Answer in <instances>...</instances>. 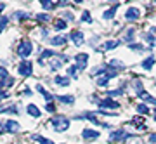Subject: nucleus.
I'll return each mask as SVG.
<instances>
[{"instance_id":"nucleus-45","label":"nucleus","mask_w":156,"mask_h":144,"mask_svg":"<svg viewBox=\"0 0 156 144\" xmlns=\"http://www.w3.org/2000/svg\"><path fill=\"white\" fill-rule=\"evenodd\" d=\"M154 120H156V117H154Z\"/></svg>"},{"instance_id":"nucleus-33","label":"nucleus","mask_w":156,"mask_h":144,"mask_svg":"<svg viewBox=\"0 0 156 144\" xmlns=\"http://www.w3.org/2000/svg\"><path fill=\"white\" fill-rule=\"evenodd\" d=\"M37 21H42V23H47L50 21V17L47 14H37Z\"/></svg>"},{"instance_id":"nucleus-21","label":"nucleus","mask_w":156,"mask_h":144,"mask_svg":"<svg viewBox=\"0 0 156 144\" xmlns=\"http://www.w3.org/2000/svg\"><path fill=\"white\" fill-rule=\"evenodd\" d=\"M54 56H56V54H54V50H44V52H42V56H40V57H38V63H40V64H44V59H45V57H54Z\"/></svg>"},{"instance_id":"nucleus-8","label":"nucleus","mask_w":156,"mask_h":144,"mask_svg":"<svg viewBox=\"0 0 156 144\" xmlns=\"http://www.w3.org/2000/svg\"><path fill=\"white\" fill-rule=\"evenodd\" d=\"M75 59H76L78 71H83L85 68H87V63H89V56H87V54H78Z\"/></svg>"},{"instance_id":"nucleus-42","label":"nucleus","mask_w":156,"mask_h":144,"mask_svg":"<svg viewBox=\"0 0 156 144\" xmlns=\"http://www.w3.org/2000/svg\"><path fill=\"white\" fill-rule=\"evenodd\" d=\"M5 97H9V92H0V99H5Z\"/></svg>"},{"instance_id":"nucleus-38","label":"nucleus","mask_w":156,"mask_h":144,"mask_svg":"<svg viewBox=\"0 0 156 144\" xmlns=\"http://www.w3.org/2000/svg\"><path fill=\"white\" fill-rule=\"evenodd\" d=\"M76 71H78L76 64H75V66H71V68H69V70H68V73H69V75H71V77H76Z\"/></svg>"},{"instance_id":"nucleus-39","label":"nucleus","mask_w":156,"mask_h":144,"mask_svg":"<svg viewBox=\"0 0 156 144\" xmlns=\"http://www.w3.org/2000/svg\"><path fill=\"white\" fill-rule=\"evenodd\" d=\"M82 21H85V23H90V21H92V17H90V14H89L87 11L83 12V17H82Z\"/></svg>"},{"instance_id":"nucleus-40","label":"nucleus","mask_w":156,"mask_h":144,"mask_svg":"<svg viewBox=\"0 0 156 144\" xmlns=\"http://www.w3.org/2000/svg\"><path fill=\"white\" fill-rule=\"evenodd\" d=\"M64 17H66V23H69V21H73V19H75V17H73V14H69V12H66V14L62 16V19H64Z\"/></svg>"},{"instance_id":"nucleus-1","label":"nucleus","mask_w":156,"mask_h":144,"mask_svg":"<svg viewBox=\"0 0 156 144\" xmlns=\"http://www.w3.org/2000/svg\"><path fill=\"white\" fill-rule=\"evenodd\" d=\"M50 125L54 127V130L57 132H64L69 128V120L66 117H61V115H56V117L50 118Z\"/></svg>"},{"instance_id":"nucleus-44","label":"nucleus","mask_w":156,"mask_h":144,"mask_svg":"<svg viewBox=\"0 0 156 144\" xmlns=\"http://www.w3.org/2000/svg\"><path fill=\"white\" fill-rule=\"evenodd\" d=\"M5 9V4H0V11H4Z\"/></svg>"},{"instance_id":"nucleus-5","label":"nucleus","mask_w":156,"mask_h":144,"mask_svg":"<svg viewBox=\"0 0 156 144\" xmlns=\"http://www.w3.org/2000/svg\"><path fill=\"white\" fill-rule=\"evenodd\" d=\"M97 104H99L101 108H102V110H118V108H120V103H118V101H113L111 97L99 101Z\"/></svg>"},{"instance_id":"nucleus-35","label":"nucleus","mask_w":156,"mask_h":144,"mask_svg":"<svg viewBox=\"0 0 156 144\" xmlns=\"http://www.w3.org/2000/svg\"><path fill=\"white\" fill-rule=\"evenodd\" d=\"M123 94V89H116V90H108V95H122Z\"/></svg>"},{"instance_id":"nucleus-15","label":"nucleus","mask_w":156,"mask_h":144,"mask_svg":"<svg viewBox=\"0 0 156 144\" xmlns=\"http://www.w3.org/2000/svg\"><path fill=\"white\" fill-rule=\"evenodd\" d=\"M108 66H111L113 70H123V68H125V64H123L122 61H120V59H116V57H115V59H111V61L108 63Z\"/></svg>"},{"instance_id":"nucleus-34","label":"nucleus","mask_w":156,"mask_h":144,"mask_svg":"<svg viewBox=\"0 0 156 144\" xmlns=\"http://www.w3.org/2000/svg\"><path fill=\"white\" fill-rule=\"evenodd\" d=\"M128 47H130L132 50H144V45H140V44H134V42H132V44L128 45Z\"/></svg>"},{"instance_id":"nucleus-3","label":"nucleus","mask_w":156,"mask_h":144,"mask_svg":"<svg viewBox=\"0 0 156 144\" xmlns=\"http://www.w3.org/2000/svg\"><path fill=\"white\" fill-rule=\"evenodd\" d=\"M31 50H33L31 42L24 40V42H21V44H19V47H17V54L21 56V57H28V56L31 54Z\"/></svg>"},{"instance_id":"nucleus-25","label":"nucleus","mask_w":156,"mask_h":144,"mask_svg":"<svg viewBox=\"0 0 156 144\" xmlns=\"http://www.w3.org/2000/svg\"><path fill=\"white\" fill-rule=\"evenodd\" d=\"M54 26H56V30H64V28L68 26V23H66V19H57L56 23H54Z\"/></svg>"},{"instance_id":"nucleus-10","label":"nucleus","mask_w":156,"mask_h":144,"mask_svg":"<svg viewBox=\"0 0 156 144\" xmlns=\"http://www.w3.org/2000/svg\"><path fill=\"white\" fill-rule=\"evenodd\" d=\"M4 127H5V130H7V132H11V134H16L17 130L21 128V125H19L17 122H14V120H7Z\"/></svg>"},{"instance_id":"nucleus-29","label":"nucleus","mask_w":156,"mask_h":144,"mask_svg":"<svg viewBox=\"0 0 156 144\" xmlns=\"http://www.w3.org/2000/svg\"><path fill=\"white\" fill-rule=\"evenodd\" d=\"M137 111H139L140 115H149V108H147V104H139L137 106Z\"/></svg>"},{"instance_id":"nucleus-32","label":"nucleus","mask_w":156,"mask_h":144,"mask_svg":"<svg viewBox=\"0 0 156 144\" xmlns=\"http://www.w3.org/2000/svg\"><path fill=\"white\" fill-rule=\"evenodd\" d=\"M7 24H9V17L2 16V17H0V33H2V31H4V28H5Z\"/></svg>"},{"instance_id":"nucleus-9","label":"nucleus","mask_w":156,"mask_h":144,"mask_svg":"<svg viewBox=\"0 0 156 144\" xmlns=\"http://www.w3.org/2000/svg\"><path fill=\"white\" fill-rule=\"evenodd\" d=\"M66 42H68L66 35H57V37L50 38V45H56V47H62V45H66Z\"/></svg>"},{"instance_id":"nucleus-27","label":"nucleus","mask_w":156,"mask_h":144,"mask_svg":"<svg viewBox=\"0 0 156 144\" xmlns=\"http://www.w3.org/2000/svg\"><path fill=\"white\" fill-rule=\"evenodd\" d=\"M40 4H42V7H44L45 11H49V9H54V7H56V4H54V2H49V0H42Z\"/></svg>"},{"instance_id":"nucleus-30","label":"nucleus","mask_w":156,"mask_h":144,"mask_svg":"<svg viewBox=\"0 0 156 144\" xmlns=\"http://www.w3.org/2000/svg\"><path fill=\"white\" fill-rule=\"evenodd\" d=\"M12 83H14V80H12L11 77L4 78V80H0V89H4V87H7V85H12Z\"/></svg>"},{"instance_id":"nucleus-28","label":"nucleus","mask_w":156,"mask_h":144,"mask_svg":"<svg viewBox=\"0 0 156 144\" xmlns=\"http://www.w3.org/2000/svg\"><path fill=\"white\" fill-rule=\"evenodd\" d=\"M144 38L147 40V44H151V47H154L156 45V38L153 37V33H144Z\"/></svg>"},{"instance_id":"nucleus-6","label":"nucleus","mask_w":156,"mask_h":144,"mask_svg":"<svg viewBox=\"0 0 156 144\" xmlns=\"http://www.w3.org/2000/svg\"><path fill=\"white\" fill-rule=\"evenodd\" d=\"M69 61V57L68 56H59V57H56V59H52L50 61V70L52 71H56V70H59V68L64 64V63H68Z\"/></svg>"},{"instance_id":"nucleus-18","label":"nucleus","mask_w":156,"mask_h":144,"mask_svg":"<svg viewBox=\"0 0 156 144\" xmlns=\"http://www.w3.org/2000/svg\"><path fill=\"white\" fill-rule=\"evenodd\" d=\"M37 90H38V92H42V94L45 95V99H47V104H52V99H54V95L49 94V92H47L44 87H42V85H37Z\"/></svg>"},{"instance_id":"nucleus-31","label":"nucleus","mask_w":156,"mask_h":144,"mask_svg":"<svg viewBox=\"0 0 156 144\" xmlns=\"http://www.w3.org/2000/svg\"><path fill=\"white\" fill-rule=\"evenodd\" d=\"M108 83H109V78H106V77L97 78V85L99 87H108Z\"/></svg>"},{"instance_id":"nucleus-26","label":"nucleus","mask_w":156,"mask_h":144,"mask_svg":"<svg viewBox=\"0 0 156 144\" xmlns=\"http://www.w3.org/2000/svg\"><path fill=\"white\" fill-rule=\"evenodd\" d=\"M140 97L144 99L146 104H147V103H149V104H156V99H154V97H153V95H149V94H146V92H144L142 95H140Z\"/></svg>"},{"instance_id":"nucleus-23","label":"nucleus","mask_w":156,"mask_h":144,"mask_svg":"<svg viewBox=\"0 0 156 144\" xmlns=\"http://www.w3.org/2000/svg\"><path fill=\"white\" fill-rule=\"evenodd\" d=\"M31 139H33V141H37V142H40V144H54L52 141L42 137V135H37V134H35V135H31Z\"/></svg>"},{"instance_id":"nucleus-12","label":"nucleus","mask_w":156,"mask_h":144,"mask_svg":"<svg viewBox=\"0 0 156 144\" xmlns=\"http://www.w3.org/2000/svg\"><path fill=\"white\" fill-rule=\"evenodd\" d=\"M118 7H120V4H115L113 7H109L108 11H104L102 17H104V19H113V17H115V14H116V11H118Z\"/></svg>"},{"instance_id":"nucleus-20","label":"nucleus","mask_w":156,"mask_h":144,"mask_svg":"<svg viewBox=\"0 0 156 144\" xmlns=\"http://www.w3.org/2000/svg\"><path fill=\"white\" fill-rule=\"evenodd\" d=\"M54 82H56L57 85H61V87H68V85H69V78L68 77H56Z\"/></svg>"},{"instance_id":"nucleus-24","label":"nucleus","mask_w":156,"mask_h":144,"mask_svg":"<svg viewBox=\"0 0 156 144\" xmlns=\"http://www.w3.org/2000/svg\"><path fill=\"white\" fill-rule=\"evenodd\" d=\"M153 64H154V57H153V56H151V57H147L146 61H142V68H144V70H151V68H153Z\"/></svg>"},{"instance_id":"nucleus-37","label":"nucleus","mask_w":156,"mask_h":144,"mask_svg":"<svg viewBox=\"0 0 156 144\" xmlns=\"http://www.w3.org/2000/svg\"><path fill=\"white\" fill-rule=\"evenodd\" d=\"M0 78H2V80H4V78H9L7 70H5V68H2V66H0Z\"/></svg>"},{"instance_id":"nucleus-17","label":"nucleus","mask_w":156,"mask_h":144,"mask_svg":"<svg viewBox=\"0 0 156 144\" xmlns=\"http://www.w3.org/2000/svg\"><path fill=\"white\" fill-rule=\"evenodd\" d=\"M56 99H59L62 104H68V106H71L75 103V97L73 95H56Z\"/></svg>"},{"instance_id":"nucleus-19","label":"nucleus","mask_w":156,"mask_h":144,"mask_svg":"<svg viewBox=\"0 0 156 144\" xmlns=\"http://www.w3.org/2000/svg\"><path fill=\"white\" fill-rule=\"evenodd\" d=\"M134 90H135V94H137V95H142V94H144V89H142V82H140L139 78H137V80H134Z\"/></svg>"},{"instance_id":"nucleus-36","label":"nucleus","mask_w":156,"mask_h":144,"mask_svg":"<svg viewBox=\"0 0 156 144\" xmlns=\"http://www.w3.org/2000/svg\"><path fill=\"white\" fill-rule=\"evenodd\" d=\"M0 111H7V113L11 111V113H14V115H16V113H17V108H16V106H9V108H2Z\"/></svg>"},{"instance_id":"nucleus-7","label":"nucleus","mask_w":156,"mask_h":144,"mask_svg":"<svg viewBox=\"0 0 156 144\" xmlns=\"http://www.w3.org/2000/svg\"><path fill=\"white\" fill-rule=\"evenodd\" d=\"M140 17V11L137 7H128L127 12H125V19L127 21H137Z\"/></svg>"},{"instance_id":"nucleus-2","label":"nucleus","mask_w":156,"mask_h":144,"mask_svg":"<svg viewBox=\"0 0 156 144\" xmlns=\"http://www.w3.org/2000/svg\"><path fill=\"white\" fill-rule=\"evenodd\" d=\"M132 137V134L125 132L123 128H120V130H116V132H113L111 135H109V142H116V141H120V142H123V141H127V139Z\"/></svg>"},{"instance_id":"nucleus-16","label":"nucleus","mask_w":156,"mask_h":144,"mask_svg":"<svg viewBox=\"0 0 156 144\" xmlns=\"http://www.w3.org/2000/svg\"><path fill=\"white\" fill-rule=\"evenodd\" d=\"M26 111H28L30 117H33V118H38V117H40V110H38V108H37L35 104H28Z\"/></svg>"},{"instance_id":"nucleus-43","label":"nucleus","mask_w":156,"mask_h":144,"mask_svg":"<svg viewBox=\"0 0 156 144\" xmlns=\"http://www.w3.org/2000/svg\"><path fill=\"white\" fill-rule=\"evenodd\" d=\"M47 111H54V104H47Z\"/></svg>"},{"instance_id":"nucleus-4","label":"nucleus","mask_w":156,"mask_h":144,"mask_svg":"<svg viewBox=\"0 0 156 144\" xmlns=\"http://www.w3.org/2000/svg\"><path fill=\"white\" fill-rule=\"evenodd\" d=\"M31 73H33V64H31V61L23 59V63L19 64V75L21 77H30Z\"/></svg>"},{"instance_id":"nucleus-14","label":"nucleus","mask_w":156,"mask_h":144,"mask_svg":"<svg viewBox=\"0 0 156 144\" xmlns=\"http://www.w3.org/2000/svg\"><path fill=\"white\" fill-rule=\"evenodd\" d=\"M120 44H122L120 40H108V42L102 44V50H113V49H116Z\"/></svg>"},{"instance_id":"nucleus-41","label":"nucleus","mask_w":156,"mask_h":144,"mask_svg":"<svg viewBox=\"0 0 156 144\" xmlns=\"http://www.w3.org/2000/svg\"><path fill=\"white\" fill-rule=\"evenodd\" d=\"M147 141H149L151 144H156V134H151V135H149V139H147Z\"/></svg>"},{"instance_id":"nucleus-11","label":"nucleus","mask_w":156,"mask_h":144,"mask_svg":"<svg viewBox=\"0 0 156 144\" xmlns=\"http://www.w3.org/2000/svg\"><path fill=\"white\" fill-rule=\"evenodd\" d=\"M71 40H73V44L75 45H82L83 44V31H71Z\"/></svg>"},{"instance_id":"nucleus-13","label":"nucleus","mask_w":156,"mask_h":144,"mask_svg":"<svg viewBox=\"0 0 156 144\" xmlns=\"http://www.w3.org/2000/svg\"><path fill=\"white\" fill-rule=\"evenodd\" d=\"M82 137L83 139H97L99 137V132H97V130H92V128H83Z\"/></svg>"},{"instance_id":"nucleus-22","label":"nucleus","mask_w":156,"mask_h":144,"mask_svg":"<svg viewBox=\"0 0 156 144\" xmlns=\"http://www.w3.org/2000/svg\"><path fill=\"white\" fill-rule=\"evenodd\" d=\"M134 35H135V30H134V28H128L127 31H125V35H123V40H127V42H130V44H132Z\"/></svg>"}]
</instances>
